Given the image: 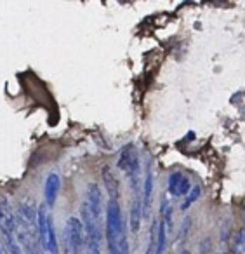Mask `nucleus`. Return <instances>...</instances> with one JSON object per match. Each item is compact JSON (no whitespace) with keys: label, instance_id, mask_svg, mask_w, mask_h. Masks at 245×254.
Segmentation results:
<instances>
[{"label":"nucleus","instance_id":"obj_1","mask_svg":"<svg viewBox=\"0 0 245 254\" xmlns=\"http://www.w3.org/2000/svg\"><path fill=\"white\" fill-rule=\"evenodd\" d=\"M85 254H103V193L98 183L85 187V198L80 205Z\"/></svg>","mask_w":245,"mask_h":254},{"label":"nucleus","instance_id":"obj_2","mask_svg":"<svg viewBox=\"0 0 245 254\" xmlns=\"http://www.w3.org/2000/svg\"><path fill=\"white\" fill-rule=\"evenodd\" d=\"M105 232H106V244H108V254H119V240L127 230H125V223H123L120 202L115 200V198H110L108 204H106Z\"/></svg>","mask_w":245,"mask_h":254},{"label":"nucleus","instance_id":"obj_3","mask_svg":"<svg viewBox=\"0 0 245 254\" xmlns=\"http://www.w3.org/2000/svg\"><path fill=\"white\" fill-rule=\"evenodd\" d=\"M63 244L64 254H82V249H84V228H82V221L77 216H71L64 223Z\"/></svg>","mask_w":245,"mask_h":254},{"label":"nucleus","instance_id":"obj_4","mask_svg":"<svg viewBox=\"0 0 245 254\" xmlns=\"http://www.w3.org/2000/svg\"><path fill=\"white\" fill-rule=\"evenodd\" d=\"M14 235L23 254H44L42 246L39 242V235H37V226L26 225L21 219L16 218Z\"/></svg>","mask_w":245,"mask_h":254},{"label":"nucleus","instance_id":"obj_5","mask_svg":"<svg viewBox=\"0 0 245 254\" xmlns=\"http://www.w3.org/2000/svg\"><path fill=\"white\" fill-rule=\"evenodd\" d=\"M117 167L129 178V181L132 180H141V162L139 155H137L136 148L132 145H125L120 150L119 160H117Z\"/></svg>","mask_w":245,"mask_h":254},{"label":"nucleus","instance_id":"obj_6","mask_svg":"<svg viewBox=\"0 0 245 254\" xmlns=\"http://www.w3.org/2000/svg\"><path fill=\"white\" fill-rule=\"evenodd\" d=\"M191 190V181L181 171H172L167 178V191L171 197L181 198L184 195H188V191Z\"/></svg>","mask_w":245,"mask_h":254},{"label":"nucleus","instance_id":"obj_7","mask_svg":"<svg viewBox=\"0 0 245 254\" xmlns=\"http://www.w3.org/2000/svg\"><path fill=\"white\" fill-rule=\"evenodd\" d=\"M153 188H155V174L151 160L146 162L144 169V181H143V191H141V202H143V216L150 214L151 209V198H153Z\"/></svg>","mask_w":245,"mask_h":254},{"label":"nucleus","instance_id":"obj_8","mask_svg":"<svg viewBox=\"0 0 245 254\" xmlns=\"http://www.w3.org/2000/svg\"><path fill=\"white\" fill-rule=\"evenodd\" d=\"M61 190V178L58 173H49L44 183V204L47 205V209L54 207L58 200V195Z\"/></svg>","mask_w":245,"mask_h":254},{"label":"nucleus","instance_id":"obj_9","mask_svg":"<svg viewBox=\"0 0 245 254\" xmlns=\"http://www.w3.org/2000/svg\"><path fill=\"white\" fill-rule=\"evenodd\" d=\"M16 228V211L7 197L0 198V232L14 233Z\"/></svg>","mask_w":245,"mask_h":254},{"label":"nucleus","instance_id":"obj_10","mask_svg":"<svg viewBox=\"0 0 245 254\" xmlns=\"http://www.w3.org/2000/svg\"><path fill=\"white\" fill-rule=\"evenodd\" d=\"M37 207L39 205L35 204L32 197H25L18 205V211H16V218L21 219L26 225L37 226Z\"/></svg>","mask_w":245,"mask_h":254},{"label":"nucleus","instance_id":"obj_11","mask_svg":"<svg viewBox=\"0 0 245 254\" xmlns=\"http://www.w3.org/2000/svg\"><path fill=\"white\" fill-rule=\"evenodd\" d=\"M143 202H141V195H132V202H130V211H129V223L132 233H137L141 228V221H143Z\"/></svg>","mask_w":245,"mask_h":254},{"label":"nucleus","instance_id":"obj_12","mask_svg":"<svg viewBox=\"0 0 245 254\" xmlns=\"http://www.w3.org/2000/svg\"><path fill=\"white\" fill-rule=\"evenodd\" d=\"M103 180H105V187H106V191H108L110 198H115V200H119L120 197V185H119V180H117V176L113 174V171L110 169L108 166L103 167Z\"/></svg>","mask_w":245,"mask_h":254},{"label":"nucleus","instance_id":"obj_13","mask_svg":"<svg viewBox=\"0 0 245 254\" xmlns=\"http://www.w3.org/2000/svg\"><path fill=\"white\" fill-rule=\"evenodd\" d=\"M44 249L49 254H60V244H58L56 228H54L53 218H49L47 223V233H46V242H44Z\"/></svg>","mask_w":245,"mask_h":254},{"label":"nucleus","instance_id":"obj_14","mask_svg":"<svg viewBox=\"0 0 245 254\" xmlns=\"http://www.w3.org/2000/svg\"><path fill=\"white\" fill-rule=\"evenodd\" d=\"M172 214H174V209H172L171 200H169L167 197H164L162 198V204H160V219H158V221H162L165 225V228H167V235L172 232V221H174Z\"/></svg>","mask_w":245,"mask_h":254},{"label":"nucleus","instance_id":"obj_15","mask_svg":"<svg viewBox=\"0 0 245 254\" xmlns=\"http://www.w3.org/2000/svg\"><path fill=\"white\" fill-rule=\"evenodd\" d=\"M167 228L162 221L157 225V246H155V254H167Z\"/></svg>","mask_w":245,"mask_h":254},{"label":"nucleus","instance_id":"obj_16","mask_svg":"<svg viewBox=\"0 0 245 254\" xmlns=\"http://www.w3.org/2000/svg\"><path fill=\"white\" fill-rule=\"evenodd\" d=\"M2 237H4V247H5V251H7V254H23L14 233L2 232Z\"/></svg>","mask_w":245,"mask_h":254},{"label":"nucleus","instance_id":"obj_17","mask_svg":"<svg viewBox=\"0 0 245 254\" xmlns=\"http://www.w3.org/2000/svg\"><path fill=\"white\" fill-rule=\"evenodd\" d=\"M200 193H202V188H200V187H193L191 190L188 191V195H186L184 202L181 204V211H188V209L191 207V204H195V202L200 198Z\"/></svg>","mask_w":245,"mask_h":254},{"label":"nucleus","instance_id":"obj_18","mask_svg":"<svg viewBox=\"0 0 245 254\" xmlns=\"http://www.w3.org/2000/svg\"><path fill=\"white\" fill-rule=\"evenodd\" d=\"M157 225H158V219H153L151 228H150V239H148L146 254H155V246H157Z\"/></svg>","mask_w":245,"mask_h":254},{"label":"nucleus","instance_id":"obj_19","mask_svg":"<svg viewBox=\"0 0 245 254\" xmlns=\"http://www.w3.org/2000/svg\"><path fill=\"white\" fill-rule=\"evenodd\" d=\"M233 254H245V239H244V235L238 237L237 242H235Z\"/></svg>","mask_w":245,"mask_h":254},{"label":"nucleus","instance_id":"obj_20","mask_svg":"<svg viewBox=\"0 0 245 254\" xmlns=\"http://www.w3.org/2000/svg\"><path fill=\"white\" fill-rule=\"evenodd\" d=\"M0 254H7V251H5V247L2 242H0Z\"/></svg>","mask_w":245,"mask_h":254},{"label":"nucleus","instance_id":"obj_21","mask_svg":"<svg viewBox=\"0 0 245 254\" xmlns=\"http://www.w3.org/2000/svg\"><path fill=\"white\" fill-rule=\"evenodd\" d=\"M179 254H189V251H186V249H183V251H181V253H179Z\"/></svg>","mask_w":245,"mask_h":254},{"label":"nucleus","instance_id":"obj_22","mask_svg":"<svg viewBox=\"0 0 245 254\" xmlns=\"http://www.w3.org/2000/svg\"><path fill=\"white\" fill-rule=\"evenodd\" d=\"M244 239H245V237H244Z\"/></svg>","mask_w":245,"mask_h":254}]
</instances>
